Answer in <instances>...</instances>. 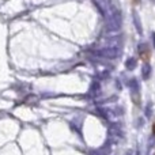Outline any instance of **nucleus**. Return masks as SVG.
I'll return each instance as SVG.
<instances>
[{
  "label": "nucleus",
  "instance_id": "1",
  "mask_svg": "<svg viewBox=\"0 0 155 155\" xmlns=\"http://www.w3.org/2000/svg\"><path fill=\"white\" fill-rule=\"evenodd\" d=\"M153 132H154V135H155V123H154V125H153Z\"/></svg>",
  "mask_w": 155,
  "mask_h": 155
}]
</instances>
